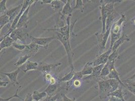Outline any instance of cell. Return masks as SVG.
Returning a JSON list of instances; mask_svg holds the SVG:
<instances>
[{
    "label": "cell",
    "instance_id": "2e32d148",
    "mask_svg": "<svg viewBox=\"0 0 135 101\" xmlns=\"http://www.w3.org/2000/svg\"><path fill=\"white\" fill-rule=\"evenodd\" d=\"M71 1L68 0L66 4L64 7L62 13H61V16L62 18H65V17H71L72 16V13L73 11V9L72 8L71 6Z\"/></svg>",
    "mask_w": 135,
    "mask_h": 101
},
{
    "label": "cell",
    "instance_id": "ffe728a7",
    "mask_svg": "<svg viewBox=\"0 0 135 101\" xmlns=\"http://www.w3.org/2000/svg\"><path fill=\"white\" fill-rule=\"evenodd\" d=\"M124 87L129 90L132 93L135 94V81L127 79L122 81Z\"/></svg>",
    "mask_w": 135,
    "mask_h": 101
},
{
    "label": "cell",
    "instance_id": "ee69618b",
    "mask_svg": "<svg viewBox=\"0 0 135 101\" xmlns=\"http://www.w3.org/2000/svg\"><path fill=\"white\" fill-rule=\"evenodd\" d=\"M50 84H56V80L54 77H52L51 79V80H50Z\"/></svg>",
    "mask_w": 135,
    "mask_h": 101
},
{
    "label": "cell",
    "instance_id": "f6af8a7d",
    "mask_svg": "<svg viewBox=\"0 0 135 101\" xmlns=\"http://www.w3.org/2000/svg\"><path fill=\"white\" fill-rule=\"evenodd\" d=\"M128 79H129L130 80H132V81H135V73H134V74L132 76H131V77H129V78Z\"/></svg>",
    "mask_w": 135,
    "mask_h": 101
},
{
    "label": "cell",
    "instance_id": "cb8c5ba5",
    "mask_svg": "<svg viewBox=\"0 0 135 101\" xmlns=\"http://www.w3.org/2000/svg\"><path fill=\"white\" fill-rule=\"evenodd\" d=\"M60 87L59 84H50L47 88L45 90V91L47 94V95H53L58 90Z\"/></svg>",
    "mask_w": 135,
    "mask_h": 101
},
{
    "label": "cell",
    "instance_id": "603a6c76",
    "mask_svg": "<svg viewBox=\"0 0 135 101\" xmlns=\"http://www.w3.org/2000/svg\"><path fill=\"white\" fill-rule=\"evenodd\" d=\"M104 65L102 64L99 66H95L93 67V70L92 74L90 76V78L94 79L100 77L102 70L104 67Z\"/></svg>",
    "mask_w": 135,
    "mask_h": 101
},
{
    "label": "cell",
    "instance_id": "7402d4cb",
    "mask_svg": "<svg viewBox=\"0 0 135 101\" xmlns=\"http://www.w3.org/2000/svg\"><path fill=\"white\" fill-rule=\"evenodd\" d=\"M40 48L42 47L33 43H31L30 44L27 45L26 49L28 50V53H29L30 56H31L32 55H35L38 52Z\"/></svg>",
    "mask_w": 135,
    "mask_h": 101
},
{
    "label": "cell",
    "instance_id": "5b68a950",
    "mask_svg": "<svg viewBox=\"0 0 135 101\" xmlns=\"http://www.w3.org/2000/svg\"><path fill=\"white\" fill-rule=\"evenodd\" d=\"M35 2H36V1H34V0H24V3L23 4L22 7V9H21V11L19 12V14L17 15V17H16V18L14 19V20L13 21V22L12 23L11 26L9 29V31H8V33L3 37H6L7 36L10 35V34H11L12 33L15 29H16L17 24L18 23L19 19H20V18L21 17V16L22 15L23 13L25 11V10L27 9V8H28L29 6L30 5H32V4Z\"/></svg>",
    "mask_w": 135,
    "mask_h": 101
},
{
    "label": "cell",
    "instance_id": "8992f818",
    "mask_svg": "<svg viewBox=\"0 0 135 101\" xmlns=\"http://www.w3.org/2000/svg\"><path fill=\"white\" fill-rule=\"evenodd\" d=\"M28 37L31 40V43L41 46L42 48L47 49L49 46V44L52 40L56 39V36H51L45 38H36L31 35H28Z\"/></svg>",
    "mask_w": 135,
    "mask_h": 101
},
{
    "label": "cell",
    "instance_id": "7c38bea8",
    "mask_svg": "<svg viewBox=\"0 0 135 101\" xmlns=\"http://www.w3.org/2000/svg\"><path fill=\"white\" fill-rule=\"evenodd\" d=\"M31 5L28 7L27 9L25 10V11L23 13L22 15L19 19L18 23L17 24L16 28H27L28 26V23H29V16H28V13L29 9L30 8V7Z\"/></svg>",
    "mask_w": 135,
    "mask_h": 101
},
{
    "label": "cell",
    "instance_id": "836d02e7",
    "mask_svg": "<svg viewBox=\"0 0 135 101\" xmlns=\"http://www.w3.org/2000/svg\"><path fill=\"white\" fill-rule=\"evenodd\" d=\"M83 8H84L83 1L82 0H76L75 6L73 8V10L76 9H80V10H81V11L83 12Z\"/></svg>",
    "mask_w": 135,
    "mask_h": 101
},
{
    "label": "cell",
    "instance_id": "d6986e66",
    "mask_svg": "<svg viewBox=\"0 0 135 101\" xmlns=\"http://www.w3.org/2000/svg\"><path fill=\"white\" fill-rule=\"evenodd\" d=\"M126 41H130V39L126 34H123L114 44L112 48V52L117 51L118 48Z\"/></svg>",
    "mask_w": 135,
    "mask_h": 101
},
{
    "label": "cell",
    "instance_id": "7a4b0ae2",
    "mask_svg": "<svg viewBox=\"0 0 135 101\" xmlns=\"http://www.w3.org/2000/svg\"><path fill=\"white\" fill-rule=\"evenodd\" d=\"M101 6V20L102 22V31L101 34H103L105 32L106 22L108 16L114 10V4L116 2H121V1H113L107 0L100 1Z\"/></svg>",
    "mask_w": 135,
    "mask_h": 101
},
{
    "label": "cell",
    "instance_id": "d590c367",
    "mask_svg": "<svg viewBox=\"0 0 135 101\" xmlns=\"http://www.w3.org/2000/svg\"><path fill=\"white\" fill-rule=\"evenodd\" d=\"M59 98V95L56 94L55 95H47L45 99L42 101H56Z\"/></svg>",
    "mask_w": 135,
    "mask_h": 101
},
{
    "label": "cell",
    "instance_id": "b9f144b4",
    "mask_svg": "<svg viewBox=\"0 0 135 101\" xmlns=\"http://www.w3.org/2000/svg\"><path fill=\"white\" fill-rule=\"evenodd\" d=\"M108 101H122V100L115 97L110 96V98Z\"/></svg>",
    "mask_w": 135,
    "mask_h": 101
},
{
    "label": "cell",
    "instance_id": "ac0fdd59",
    "mask_svg": "<svg viewBox=\"0 0 135 101\" xmlns=\"http://www.w3.org/2000/svg\"><path fill=\"white\" fill-rule=\"evenodd\" d=\"M62 1L60 0H52L51 3L50 7H51L55 11L61 14L62 9L66 3H63Z\"/></svg>",
    "mask_w": 135,
    "mask_h": 101
},
{
    "label": "cell",
    "instance_id": "52a82bcc",
    "mask_svg": "<svg viewBox=\"0 0 135 101\" xmlns=\"http://www.w3.org/2000/svg\"><path fill=\"white\" fill-rule=\"evenodd\" d=\"M112 53V49L109 48L107 52L102 53L100 56L98 57L93 62H91L93 67L99 66L100 65H105L107 63L108 58Z\"/></svg>",
    "mask_w": 135,
    "mask_h": 101
},
{
    "label": "cell",
    "instance_id": "ba28073f",
    "mask_svg": "<svg viewBox=\"0 0 135 101\" xmlns=\"http://www.w3.org/2000/svg\"><path fill=\"white\" fill-rule=\"evenodd\" d=\"M110 33V30H107L105 32L104 34H96V36L97 39L98 45L99 49V53H101L102 51L104 50L105 45L107 44V39Z\"/></svg>",
    "mask_w": 135,
    "mask_h": 101
},
{
    "label": "cell",
    "instance_id": "5bb4252c",
    "mask_svg": "<svg viewBox=\"0 0 135 101\" xmlns=\"http://www.w3.org/2000/svg\"><path fill=\"white\" fill-rule=\"evenodd\" d=\"M119 16V15L115 11L112 13L107 17L106 22V29L105 31L109 30H111V28L113 26V24L117 20V19Z\"/></svg>",
    "mask_w": 135,
    "mask_h": 101
},
{
    "label": "cell",
    "instance_id": "44dd1931",
    "mask_svg": "<svg viewBox=\"0 0 135 101\" xmlns=\"http://www.w3.org/2000/svg\"><path fill=\"white\" fill-rule=\"evenodd\" d=\"M108 77L109 78V79H114L118 80L119 82V83L124 87V84L123 83L122 81L120 80V79L119 78L118 72L115 69L114 67L112 68L111 69V70L110 71V73L109 74V75H108Z\"/></svg>",
    "mask_w": 135,
    "mask_h": 101
},
{
    "label": "cell",
    "instance_id": "74e56055",
    "mask_svg": "<svg viewBox=\"0 0 135 101\" xmlns=\"http://www.w3.org/2000/svg\"><path fill=\"white\" fill-rule=\"evenodd\" d=\"M33 100V99L32 98V94H28L26 95L24 101H32Z\"/></svg>",
    "mask_w": 135,
    "mask_h": 101
},
{
    "label": "cell",
    "instance_id": "7bdbcfd3",
    "mask_svg": "<svg viewBox=\"0 0 135 101\" xmlns=\"http://www.w3.org/2000/svg\"><path fill=\"white\" fill-rule=\"evenodd\" d=\"M52 0H42L41 4H50L52 2Z\"/></svg>",
    "mask_w": 135,
    "mask_h": 101
},
{
    "label": "cell",
    "instance_id": "bcb514c9",
    "mask_svg": "<svg viewBox=\"0 0 135 101\" xmlns=\"http://www.w3.org/2000/svg\"><path fill=\"white\" fill-rule=\"evenodd\" d=\"M132 23H133L134 25H135V18H134V19L132 20Z\"/></svg>",
    "mask_w": 135,
    "mask_h": 101
},
{
    "label": "cell",
    "instance_id": "1f68e13d",
    "mask_svg": "<svg viewBox=\"0 0 135 101\" xmlns=\"http://www.w3.org/2000/svg\"><path fill=\"white\" fill-rule=\"evenodd\" d=\"M109 73H110V68L108 65V64L107 63L104 65V67L102 70L100 77H102V79H104V77H106L107 76H108Z\"/></svg>",
    "mask_w": 135,
    "mask_h": 101
},
{
    "label": "cell",
    "instance_id": "f546056e",
    "mask_svg": "<svg viewBox=\"0 0 135 101\" xmlns=\"http://www.w3.org/2000/svg\"><path fill=\"white\" fill-rule=\"evenodd\" d=\"M31 57V56L28 55L27 54L23 56L20 57L17 62L14 64V66L17 67H19V66L22 65L23 64L26 62L28 59H29Z\"/></svg>",
    "mask_w": 135,
    "mask_h": 101
},
{
    "label": "cell",
    "instance_id": "8d00e7d4",
    "mask_svg": "<svg viewBox=\"0 0 135 101\" xmlns=\"http://www.w3.org/2000/svg\"><path fill=\"white\" fill-rule=\"evenodd\" d=\"M19 88H18V89H17V90H16V93L15 94V95H12V96H11V97H10V98H6V99H3V98H2L1 97V98H0V101H10L12 99L14 98H18L22 99L21 97H20L19 95H18V91H19Z\"/></svg>",
    "mask_w": 135,
    "mask_h": 101
},
{
    "label": "cell",
    "instance_id": "f35d334b",
    "mask_svg": "<svg viewBox=\"0 0 135 101\" xmlns=\"http://www.w3.org/2000/svg\"><path fill=\"white\" fill-rule=\"evenodd\" d=\"M52 77V76L51 75L50 73H46L44 74V79H45L46 81H50V80H51V79Z\"/></svg>",
    "mask_w": 135,
    "mask_h": 101
},
{
    "label": "cell",
    "instance_id": "4fadbf2b",
    "mask_svg": "<svg viewBox=\"0 0 135 101\" xmlns=\"http://www.w3.org/2000/svg\"><path fill=\"white\" fill-rule=\"evenodd\" d=\"M23 5H19L15 8H12L11 9L8 10L6 12V14L9 17H10V22H13V21L14 20V19L17 17V15L19 14V12L21 11Z\"/></svg>",
    "mask_w": 135,
    "mask_h": 101
},
{
    "label": "cell",
    "instance_id": "9c48e42d",
    "mask_svg": "<svg viewBox=\"0 0 135 101\" xmlns=\"http://www.w3.org/2000/svg\"><path fill=\"white\" fill-rule=\"evenodd\" d=\"M71 17H68L66 18V22L67 24L64 26H62L59 28H55L54 29H46V30L49 31H54L56 33L61 34L62 35L66 36L68 38H70V32H71V28H70V18Z\"/></svg>",
    "mask_w": 135,
    "mask_h": 101
},
{
    "label": "cell",
    "instance_id": "83f0119b",
    "mask_svg": "<svg viewBox=\"0 0 135 101\" xmlns=\"http://www.w3.org/2000/svg\"><path fill=\"white\" fill-rule=\"evenodd\" d=\"M75 73V72L74 69H71V71L69 73H68L67 74H66L65 76L60 79L59 81L61 82H69L71 81L73 78Z\"/></svg>",
    "mask_w": 135,
    "mask_h": 101
},
{
    "label": "cell",
    "instance_id": "484cf974",
    "mask_svg": "<svg viewBox=\"0 0 135 101\" xmlns=\"http://www.w3.org/2000/svg\"><path fill=\"white\" fill-rule=\"evenodd\" d=\"M47 96V94L45 93V91H43L41 93H40L38 91L35 90L34 91L33 94H32V98L33 100L35 101H40L43 98H45Z\"/></svg>",
    "mask_w": 135,
    "mask_h": 101
},
{
    "label": "cell",
    "instance_id": "ab89813d",
    "mask_svg": "<svg viewBox=\"0 0 135 101\" xmlns=\"http://www.w3.org/2000/svg\"><path fill=\"white\" fill-rule=\"evenodd\" d=\"M9 84V82H5V81H4L3 80H2L1 79V82H0V86H1V88H5L7 85Z\"/></svg>",
    "mask_w": 135,
    "mask_h": 101
},
{
    "label": "cell",
    "instance_id": "c3c4849f",
    "mask_svg": "<svg viewBox=\"0 0 135 101\" xmlns=\"http://www.w3.org/2000/svg\"></svg>",
    "mask_w": 135,
    "mask_h": 101
},
{
    "label": "cell",
    "instance_id": "4316f807",
    "mask_svg": "<svg viewBox=\"0 0 135 101\" xmlns=\"http://www.w3.org/2000/svg\"><path fill=\"white\" fill-rule=\"evenodd\" d=\"M38 63L37 62H33L28 61L26 65V69L24 71L25 73L30 70H36L37 69L38 66Z\"/></svg>",
    "mask_w": 135,
    "mask_h": 101
},
{
    "label": "cell",
    "instance_id": "d4e9b609",
    "mask_svg": "<svg viewBox=\"0 0 135 101\" xmlns=\"http://www.w3.org/2000/svg\"><path fill=\"white\" fill-rule=\"evenodd\" d=\"M93 67H93L92 66L91 63L90 62H87L85 64L84 67L81 71L82 74L83 76H84V75H91L93 72Z\"/></svg>",
    "mask_w": 135,
    "mask_h": 101
},
{
    "label": "cell",
    "instance_id": "7dc6e473",
    "mask_svg": "<svg viewBox=\"0 0 135 101\" xmlns=\"http://www.w3.org/2000/svg\"><path fill=\"white\" fill-rule=\"evenodd\" d=\"M32 101H35V100H33Z\"/></svg>",
    "mask_w": 135,
    "mask_h": 101
},
{
    "label": "cell",
    "instance_id": "6da1fadb",
    "mask_svg": "<svg viewBox=\"0 0 135 101\" xmlns=\"http://www.w3.org/2000/svg\"><path fill=\"white\" fill-rule=\"evenodd\" d=\"M119 83L114 79H103L98 81L99 94L101 99H104L108 95L118 89Z\"/></svg>",
    "mask_w": 135,
    "mask_h": 101
},
{
    "label": "cell",
    "instance_id": "d6a6232c",
    "mask_svg": "<svg viewBox=\"0 0 135 101\" xmlns=\"http://www.w3.org/2000/svg\"><path fill=\"white\" fill-rule=\"evenodd\" d=\"M6 2H7V0L1 1V3H0L1 15L5 14L7 11L8 10V9H7V7H6Z\"/></svg>",
    "mask_w": 135,
    "mask_h": 101
},
{
    "label": "cell",
    "instance_id": "4dcf8cb0",
    "mask_svg": "<svg viewBox=\"0 0 135 101\" xmlns=\"http://www.w3.org/2000/svg\"><path fill=\"white\" fill-rule=\"evenodd\" d=\"M108 96H114V97H115L118 99H119L120 100H122V101H126L124 99V95H123L122 90L121 88H119L115 91L109 94Z\"/></svg>",
    "mask_w": 135,
    "mask_h": 101
},
{
    "label": "cell",
    "instance_id": "60d3db41",
    "mask_svg": "<svg viewBox=\"0 0 135 101\" xmlns=\"http://www.w3.org/2000/svg\"><path fill=\"white\" fill-rule=\"evenodd\" d=\"M62 101H75V100L68 98L65 95H62Z\"/></svg>",
    "mask_w": 135,
    "mask_h": 101
},
{
    "label": "cell",
    "instance_id": "e575fe53",
    "mask_svg": "<svg viewBox=\"0 0 135 101\" xmlns=\"http://www.w3.org/2000/svg\"><path fill=\"white\" fill-rule=\"evenodd\" d=\"M12 46L15 48L16 49H17L18 50H23L25 49H26V47H27V45H23V44H19V43H17L16 42H14Z\"/></svg>",
    "mask_w": 135,
    "mask_h": 101
},
{
    "label": "cell",
    "instance_id": "30bf717a",
    "mask_svg": "<svg viewBox=\"0 0 135 101\" xmlns=\"http://www.w3.org/2000/svg\"><path fill=\"white\" fill-rule=\"evenodd\" d=\"M10 36L14 42L19 39L24 43L26 41V37L28 36V34L23 30L22 28H16L12 33Z\"/></svg>",
    "mask_w": 135,
    "mask_h": 101
},
{
    "label": "cell",
    "instance_id": "f1b7e54d",
    "mask_svg": "<svg viewBox=\"0 0 135 101\" xmlns=\"http://www.w3.org/2000/svg\"><path fill=\"white\" fill-rule=\"evenodd\" d=\"M10 22V17H9L6 14L1 15L0 17V29L1 30L2 28L7 23Z\"/></svg>",
    "mask_w": 135,
    "mask_h": 101
},
{
    "label": "cell",
    "instance_id": "9a60e30c",
    "mask_svg": "<svg viewBox=\"0 0 135 101\" xmlns=\"http://www.w3.org/2000/svg\"><path fill=\"white\" fill-rule=\"evenodd\" d=\"M20 71V67L18 68L17 70L12 72H10V73L1 72V74H3L7 76L8 77V79H9V80H10L13 85L15 86V85L18 84V82L17 81V76Z\"/></svg>",
    "mask_w": 135,
    "mask_h": 101
},
{
    "label": "cell",
    "instance_id": "8fae6325",
    "mask_svg": "<svg viewBox=\"0 0 135 101\" xmlns=\"http://www.w3.org/2000/svg\"><path fill=\"white\" fill-rule=\"evenodd\" d=\"M62 64L61 63H56L55 64H48L47 63H40L38 65L37 70L42 72L44 74L46 73H50L53 69L59 66Z\"/></svg>",
    "mask_w": 135,
    "mask_h": 101
},
{
    "label": "cell",
    "instance_id": "e0dca14e",
    "mask_svg": "<svg viewBox=\"0 0 135 101\" xmlns=\"http://www.w3.org/2000/svg\"><path fill=\"white\" fill-rule=\"evenodd\" d=\"M1 44H0V50H1L4 48H7L11 45H12L14 43V40L12 39L10 36H7L6 37H2L0 39Z\"/></svg>",
    "mask_w": 135,
    "mask_h": 101
},
{
    "label": "cell",
    "instance_id": "277c9868",
    "mask_svg": "<svg viewBox=\"0 0 135 101\" xmlns=\"http://www.w3.org/2000/svg\"><path fill=\"white\" fill-rule=\"evenodd\" d=\"M56 39L59 40L62 45H64L66 51L67 52L68 58L69 62V65L70 66L71 69H74L73 64V59L72 58L74 55V53L72 52V48L71 47L70 42V38H68L62 35L61 34L56 33Z\"/></svg>",
    "mask_w": 135,
    "mask_h": 101
},
{
    "label": "cell",
    "instance_id": "3957f363",
    "mask_svg": "<svg viewBox=\"0 0 135 101\" xmlns=\"http://www.w3.org/2000/svg\"><path fill=\"white\" fill-rule=\"evenodd\" d=\"M126 17L124 14H122L118 20L113 24L110 30V48L112 49L114 43L122 35V26L126 21Z\"/></svg>",
    "mask_w": 135,
    "mask_h": 101
}]
</instances>
